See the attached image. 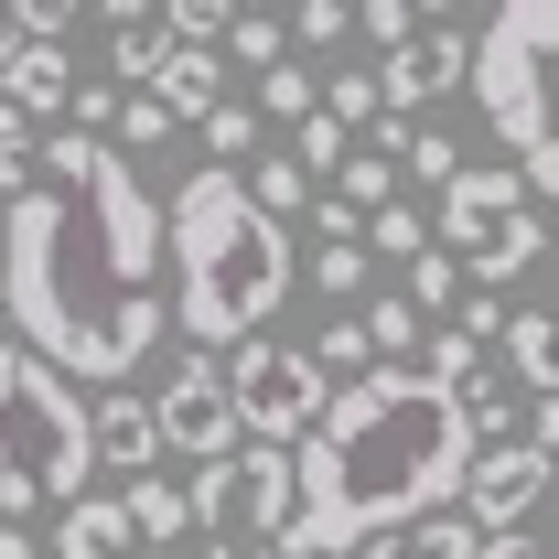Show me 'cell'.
Instances as JSON below:
<instances>
[{
	"label": "cell",
	"mask_w": 559,
	"mask_h": 559,
	"mask_svg": "<svg viewBox=\"0 0 559 559\" xmlns=\"http://www.w3.org/2000/svg\"><path fill=\"white\" fill-rule=\"evenodd\" d=\"M0 312L11 345L66 388H119L173 334L162 312V194L108 140L44 130L33 183L0 215Z\"/></svg>",
	"instance_id": "6da1fadb"
},
{
	"label": "cell",
	"mask_w": 559,
	"mask_h": 559,
	"mask_svg": "<svg viewBox=\"0 0 559 559\" xmlns=\"http://www.w3.org/2000/svg\"><path fill=\"white\" fill-rule=\"evenodd\" d=\"M463 474H474L463 409L419 366H366L290 441V538H280V559H355L366 538L452 516Z\"/></svg>",
	"instance_id": "7a4b0ae2"
},
{
	"label": "cell",
	"mask_w": 559,
	"mask_h": 559,
	"mask_svg": "<svg viewBox=\"0 0 559 559\" xmlns=\"http://www.w3.org/2000/svg\"><path fill=\"white\" fill-rule=\"evenodd\" d=\"M162 270H173V290H162L173 334H194V345L237 334L248 345L290 301V237L237 194V173H183V194L162 205Z\"/></svg>",
	"instance_id": "3957f363"
},
{
	"label": "cell",
	"mask_w": 559,
	"mask_h": 559,
	"mask_svg": "<svg viewBox=\"0 0 559 559\" xmlns=\"http://www.w3.org/2000/svg\"><path fill=\"white\" fill-rule=\"evenodd\" d=\"M549 44H559V11H549V0L495 11L485 33L463 44V86H474L485 130L516 151L506 173H516V194H527V205H549V183H559V140H549Z\"/></svg>",
	"instance_id": "277c9868"
},
{
	"label": "cell",
	"mask_w": 559,
	"mask_h": 559,
	"mask_svg": "<svg viewBox=\"0 0 559 559\" xmlns=\"http://www.w3.org/2000/svg\"><path fill=\"white\" fill-rule=\"evenodd\" d=\"M86 399L55 366H33L22 345H0V506L22 516H66L86 495Z\"/></svg>",
	"instance_id": "5b68a950"
},
{
	"label": "cell",
	"mask_w": 559,
	"mask_h": 559,
	"mask_svg": "<svg viewBox=\"0 0 559 559\" xmlns=\"http://www.w3.org/2000/svg\"><path fill=\"white\" fill-rule=\"evenodd\" d=\"M226 377V409H237V441H259V452H290L312 419H323V399H334V377L312 366V355L290 345V334H248V345L215 366Z\"/></svg>",
	"instance_id": "8992f818"
},
{
	"label": "cell",
	"mask_w": 559,
	"mask_h": 559,
	"mask_svg": "<svg viewBox=\"0 0 559 559\" xmlns=\"http://www.w3.org/2000/svg\"><path fill=\"white\" fill-rule=\"evenodd\" d=\"M183 516L205 527V549H270L290 538V452H226V463H205L194 485H183Z\"/></svg>",
	"instance_id": "52a82bcc"
},
{
	"label": "cell",
	"mask_w": 559,
	"mask_h": 559,
	"mask_svg": "<svg viewBox=\"0 0 559 559\" xmlns=\"http://www.w3.org/2000/svg\"><path fill=\"white\" fill-rule=\"evenodd\" d=\"M151 441H162V452H183L194 474L226 463V452H248V441H237V409H226L215 355H183V366L162 377V399H151Z\"/></svg>",
	"instance_id": "ba28073f"
},
{
	"label": "cell",
	"mask_w": 559,
	"mask_h": 559,
	"mask_svg": "<svg viewBox=\"0 0 559 559\" xmlns=\"http://www.w3.org/2000/svg\"><path fill=\"white\" fill-rule=\"evenodd\" d=\"M463 44H474L463 22H419L409 55H377V66H366V75H377V151H388L399 130H419L441 86H463Z\"/></svg>",
	"instance_id": "9c48e42d"
},
{
	"label": "cell",
	"mask_w": 559,
	"mask_h": 559,
	"mask_svg": "<svg viewBox=\"0 0 559 559\" xmlns=\"http://www.w3.org/2000/svg\"><path fill=\"white\" fill-rule=\"evenodd\" d=\"M538 495H549V452L506 441V452H474V474H463V495H452V516H463L474 538H516V527H538Z\"/></svg>",
	"instance_id": "30bf717a"
},
{
	"label": "cell",
	"mask_w": 559,
	"mask_h": 559,
	"mask_svg": "<svg viewBox=\"0 0 559 559\" xmlns=\"http://www.w3.org/2000/svg\"><path fill=\"white\" fill-rule=\"evenodd\" d=\"M11 22H22V44H11V66H0V108H22V119L44 130V119H66V97H75V66H66L75 11H11Z\"/></svg>",
	"instance_id": "8fae6325"
},
{
	"label": "cell",
	"mask_w": 559,
	"mask_h": 559,
	"mask_svg": "<svg viewBox=\"0 0 559 559\" xmlns=\"http://www.w3.org/2000/svg\"><path fill=\"white\" fill-rule=\"evenodd\" d=\"M506 215H527V194H516V173H506V162H463V173L441 183V215H430V248H441V259L463 270V259L485 248V237L506 226Z\"/></svg>",
	"instance_id": "7c38bea8"
},
{
	"label": "cell",
	"mask_w": 559,
	"mask_h": 559,
	"mask_svg": "<svg viewBox=\"0 0 559 559\" xmlns=\"http://www.w3.org/2000/svg\"><path fill=\"white\" fill-rule=\"evenodd\" d=\"M140 97L183 130V119H205L215 97H226V55H194V44H162V66L140 75Z\"/></svg>",
	"instance_id": "4fadbf2b"
},
{
	"label": "cell",
	"mask_w": 559,
	"mask_h": 559,
	"mask_svg": "<svg viewBox=\"0 0 559 559\" xmlns=\"http://www.w3.org/2000/svg\"><path fill=\"white\" fill-rule=\"evenodd\" d=\"M86 463H108V474H151V463H162V441H151V409H140V399H119V388H108V399H86Z\"/></svg>",
	"instance_id": "5bb4252c"
},
{
	"label": "cell",
	"mask_w": 559,
	"mask_h": 559,
	"mask_svg": "<svg viewBox=\"0 0 559 559\" xmlns=\"http://www.w3.org/2000/svg\"><path fill=\"white\" fill-rule=\"evenodd\" d=\"M119 527H130V549H183V485H162V474H140V485H119Z\"/></svg>",
	"instance_id": "9a60e30c"
},
{
	"label": "cell",
	"mask_w": 559,
	"mask_h": 559,
	"mask_svg": "<svg viewBox=\"0 0 559 559\" xmlns=\"http://www.w3.org/2000/svg\"><path fill=\"white\" fill-rule=\"evenodd\" d=\"M538 248H549V226H538V205H527V215H506V226H495L485 248H474V290L495 301L506 280H527V270H538Z\"/></svg>",
	"instance_id": "2e32d148"
},
{
	"label": "cell",
	"mask_w": 559,
	"mask_h": 559,
	"mask_svg": "<svg viewBox=\"0 0 559 559\" xmlns=\"http://www.w3.org/2000/svg\"><path fill=\"white\" fill-rule=\"evenodd\" d=\"M55 559H130V527H119V495H75L55 516Z\"/></svg>",
	"instance_id": "e0dca14e"
},
{
	"label": "cell",
	"mask_w": 559,
	"mask_h": 559,
	"mask_svg": "<svg viewBox=\"0 0 559 559\" xmlns=\"http://www.w3.org/2000/svg\"><path fill=\"white\" fill-rule=\"evenodd\" d=\"M355 334H366V366H419V334L430 323H419L399 290H377V301H355Z\"/></svg>",
	"instance_id": "ac0fdd59"
},
{
	"label": "cell",
	"mask_w": 559,
	"mask_h": 559,
	"mask_svg": "<svg viewBox=\"0 0 559 559\" xmlns=\"http://www.w3.org/2000/svg\"><path fill=\"white\" fill-rule=\"evenodd\" d=\"M237 194H248V205L270 215V226H290V215L312 205V183H301V162H290V151H259V162L237 173Z\"/></svg>",
	"instance_id": "d6986e66"
},
{
	"label": "cell",
	"mask_w": 559,
	"mask_h": 559,
	"mask_svg": "<svg viewBox=\"0 0 559 559\" xmlns=\"http://www.w3.org/2000/svg\"><path fill=\"white\" fill-rule=\"evenodd\" d=\"M194 130H205V151H215L205 173H237V162H259V140H270V130H259V108H248V97H215V108L194 119Z\"/></svg>",
	"instance_id": "ffe728a7"
},
{
	"label": "cell",
	"mask_w": 559,
	"mask_h": 559,
	"mask_svg": "<svg viewBox=\"0 0 559 559\" xmlns=\"http://www.w3.org/2000/svg\"><path fill=\"white\" fill-rule=\"evenodd\" d=\"M355 559H474V527H463V516H419L399 538H366Z\"/></svg>",
	"instance_id": "44dd1931"
},
{
	"label": "cell",
	"mask_w": 559,
	"mask_h": 559,
	"mask_svg": "<svg viewBox=\"0 0 559 559\" xmlns=\"http://www.w3.org/2000/svg\"><path fill=\"white\" fill-rule=\"evenodd\" d=\"M334 205H345V215L399 205V162H388V151H345V162H334Z\"/></svg>",
	"instance_id": "7402d4cb"
},
{
	"label": "cell",
	"mask_w": 559,
	"mask_h": 559,
	"mask_svg": "<svg viewBox=\"0 0 559 559\" xmlns=\"http://www.w3.org/2000/svg\"><path fill=\"white\" fill-rule=\"evenodd\" d=\"M388 162H399L409 183H430V194H441V183L463 173V140H452V130H430V119H419V130H399V140H388Z\"/></svg>",
	"instance_id": "603a6c76"
},
{
	"label": "cell",
	"mask_w": 559,
	"mask_h": 559,
	"mask_svg": "<svg viewBox=\"0 0 559 559\" xmlns=\"http://www.w3.org/2000/svg\"><path fill=\"white\" fill-rule=\"evenodd\" d=\"M162 11H108V75H151L162 66Z\"/></svg>",
	"instance_id": "cb8c5ba5"
},
{
	"label": "cell",
	"mask_w": 559,
	"mask_h": 559,
	"mask_svg": "<svg viewBox=\"0 0 559 559\" xmlns=\"http://www.w3.org/2000/svg\"><path fill=\"white\" fill-rule=\"evenodd\" d=\"M355 248H377V259H399V270H409L419 248H430V215H419V205H377L366 226H355Z\"/></svg>",
	"instance_id": "d4e9b609"
},
{
	"label": "cell",
	"mask_w": 559,
	"mask_h": 559,
	"mask_svg": "<svg viewBox=\"0 0 559 559\" xmlns=\"http://www.w3.org/2000/svg\"><path fill=\"white\" fill-rule=\"evenodd\" d=\"M399 280H409V290H399V301H409L419 323H441V312H452V301H463V270H452V259H441V248H419V259H409V270H399Z\"/></svg>",
	"instance_id": "484cf974"
},
{
	"label": "cell",
	"mask_w": 559,
	"mask_h": 559,
	"mask_svg": "<svg viewBox=\"0 0 559 559\" xmlns=\"http://www.w3.org/2000/svg\"><path fill=\"white\" fill-rule=\"evenodd\" d=\"M248 108H259V130H270V119L301 130V119H312V66H290V55H280V66L259 75V97H248Z\"/></svg>",
	"instance_id": "4316f807"
},
{
	"label": "cell",
	"mask_w": 559,
	"mask_h": 559,
	"mask_svg": "<svg viewBox=\"0 0 559 559\" xmlns=\"http://www.w3.org/2000/svg\"><path fill=\"white\" fill-rule=\"evenodd\" d=\"M345 33H366L377 55H409V44H419V11H409V0H366V11H345Z\"/></svg>",
	"instance_id": "83f0119b"
},
{
	"label": "cell",
	"mask_w": 559,
	"mask_h": 559,
	"mask_svg": "<svg viewBox=\"0 0 559 559\" xmlns=\"http://www.w3.org/2000/svg\"><path fill=\"white\" fill-rule=\"evenodd\" d=\"M312 290H323L334 312H355V301H366V248H312Z\"/></svg>",
	"instance_id": "f1b7e54d"
},
{
	"label": "cell",
	"mask_w": 559,
	"mask_h": 559,
	"mask_svg": "<svg viewBox=\"0 0 559 559\" xmlns=\"http://www.w3.org/2000/svg\"><path fill=\"white\" fill-rule=\"evenodd\" d=\"M355 140L334 130V119H323V108H312V119H301V140H290V162H301V183H334V162H345Z\"/></svg>",
	"instance_id": "f546056e"
},
{
	"label": "cell",
	"mask_w": 559,
	"mask_h": 559,
	"mask_svg": "<svg viewBox=\"0 0 559 559\" xmlns=\"http://www.w3.org/2000/svg\"><path fill=\"white\" fill-rule=\"evenodd\" d=\"M280 44H312V55H334V44H345V0H301V11L280 22Z\"/></svg>",
	"instance_id": "4dcf8cb0"
},
{
	"label": "cell",
	"mask_w": 559,
	"mask_h": 559,
	"mask_svg": "<svg viewBox=\"0 0 559 559\" xmlns=\"http://www.w3.org/2000/svg\"><path fill=\"white\" fill-rule=\"evenodd\" d=\"M226 55H237L248 75H270L280 55H290V44H280V22H248V11H237V22H226Z\"/></svg>",
	"instance_id": "1f68e13d"
},
{
	"label": "cell",
	"mask_w": 559,
	"mask_h": 559,
	"mask_svg": "<svg viewBox=\"0 0 559 559\" xmlns=\"http://www.w3.org/2000/svg\"><path fill=\"white\" fill-rule=\"evenodd\" d=\"M301 215H312V237H323V248H355V226H366V215H345V205H334V194H312V205H301Z\"/></svg>",
	"instance_id": "d6a6232c"
},
{
	"label": "cell",
	"mask_w": 559,
	"mask_h": 559,
	"mask_svg": "<svg viewBox=\"0 0 559 559\" xmlns=\"http://www.w3.org/2000/svg\"><path fill=\"white\" fill-rule=\"evenodd\" d=\"M474 559H549V538H538V527H516V538H474Z\"/></svg>",
	"instance_id": "836d02e7"
},
{
	"label": "cell",
	"mask_w": 559,
	"mask_h": 559,
	"mask_svg": "<svg viewBox=\"0 0 559 559\" xmlns=\"http://www.w3.org/2000/svg\"><path fill=\"white\" fill-rule=\"evenodd\" d=\"M0 559H33V527H0Z\"/></svg>",
	"instance_id": "e575fe53"
},
{
	"label": "cell",
	"mask_w": 559,
	"mask_h": 559,
	"mask_svg": "<svg viewBox=\"0 0 559 559\" xmlns=\"http://www.w3.org/2000/svg\"><path fill=\"white\" fill-rule=\"evenodd\" d=\"M11 44H22V22H11V11H0V66H11Z\"/></svg>",
	"instance_id": "d590c367"
},
{
	"label": "cell",
	"mask_w": 559,
	"mask_h": 559,
	"mask_svg": "<svg viewBox=\"0 0 559 559\" xmlns=\"http://www.w3.org/2000/svg\"><path fill=\"white\" fill-rule=\"evenodd\" d=\"M140 559H183V549H140Z\"/></svg>",
	"instance_id": "8d00e7d4"
}]
</instances>
